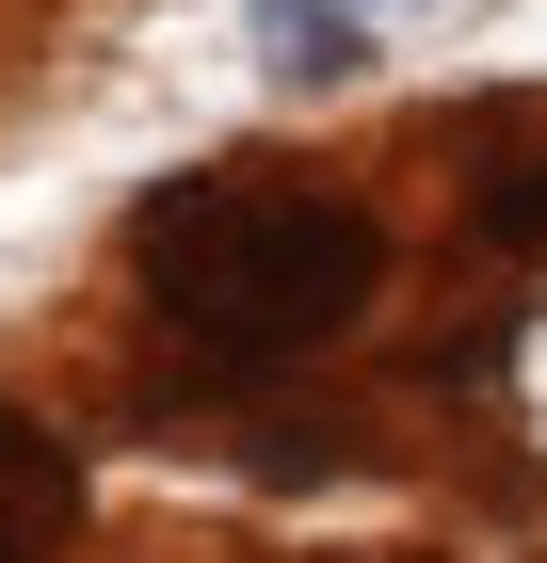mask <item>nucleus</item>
I'll return each instance as SVG.
<instances>
[{"mask_svg": "<svg viewBox=\"0 0 547 563\" xmlns=\"http://www.w3.org/2000/svg\"><path fill=\"white\" fill-rule=\"evenodd\" d=\"M129 290L210 371H291L386 290V225L291 162H210V177H162L129 210Z\"/></svg>", "mask_w": 547, "mask_h": 563, "instance_id": "obj_1", "label": "nucleus"}, {"mask_svg": "<svg viewBox=\"0 0 547 563\" xmlns=\"http://www.w3.org/2000/svg\"><path fill=\"white\" fill-rule=\"evenodd\" d=\"M65 548H81V451L33 402H0V563H65Z\"/></svg>", "mask_w": 547, "mask_h": 563, "instance_id": "obj_2", "label": "nucleus"}, {"mask_svg": "<svg viewBox=\"0 0 547 563\" xmlns=\"http://www.w3.org/2000/svg\"><path fill=\"white\" fill-rule=\"evenodd\" d=\"M354 16L371 0H258V65L274 81H354Z\"/></svg>", "mask_w": 547, "mask_h": 563, "instance_id": "obj_3", "label": "nucleus"}]
</instances>
